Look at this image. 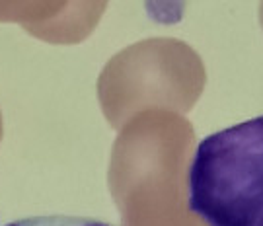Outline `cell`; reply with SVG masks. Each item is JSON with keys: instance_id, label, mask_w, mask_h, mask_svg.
I'll return each mask as SVG.
<instances>
[{"instance_id": "cell-3", "label": "cell", "mask_w": 263, "mask_h": 226, "mask_svg": "<svg viewBox=\"0 0 263 226\" xmlns=\"http://www.w3.org/2000/svg\"><path fill=\"white\" fill-rule=\"evenodd\" d=\"M257 226H263V217L259 218V222H257Z\"/></svg>"}, {"instance_id": "cell-2", "label": "cell", "mask_w": 263, "mask_h": 226, "mask_svg": "<svg viewBox=\"0 0 263 226\" xmlns=\"http://www.w3.org/2000/svg\"><path fill=\"white\" fill-rule=\"evenodd\" d=\"M6 226H111L102 220L84 217H66V215H49V217H29L14 220Z\"/></svg>"}, {"instance_id": "cell-1", "label": "cell", "mask_w": 263, "mask_h": 226, "mask_svg": "<svg viewBox=\"0 0 263 226\" xmlns=\"http://www.w3.org/2000/svg\"><path fill=\"white\" fill-rule=\"evenodd\" d=\"M187 191L189 211L207 226H257L263 217V115L199 142Z\"/></svg>"}]
</instances>
